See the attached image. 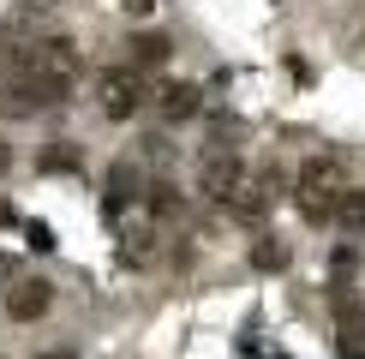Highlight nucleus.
I'll use <instances>...</instances> for the list:
<instances>
[{
  "mask_svg": "<svg viewBox=\"0 0 365 359\" xmlns=\"http://www.w3.org/2000/svg\"><path fill=\"white\" fill-rule=\"evenodd\" d=\"M72 96V72H60L54 60H42L36 48L19 54V66L0 78V120H36L54 102Z\"/></svg>",
  "mask_w": 365,
  "mask_h": 359,
  "instance_id": "nucleus-1",
  "label": "nucleus"
},
{
  "mask_svg": "<svg viewBox=\"0 0 365 359\" xmlns=\"http://www.w3.org/2000/svg\"><path fill=\"white\" fill-rule=\"evenodd\" d=\"M341 198H347V162L341 156H312L294 180V209L312 228H329L341 216Z\"/></svg>",
  "mask_w": 365,
  "mask_h": 359,
  "instance_id": "nucleus-2",
  "label": "nucleus"
},
{
  "mask_svg": "<svg viewBox=\"0 0 365 359\" xmlns=\"http://www.w3.org/2000/svg\"><path fill=\"white\" fill-rule=\"evenodd\" d=\"M197 192H204V204L234 209L240 192H246V162H240L227 144H216L210 156H197Z\"/></svg>",
  "mask_w": 365,
  "mask_h": 359,
  "instance_id": "nucleus-3",
  "label": "nucleus"
},
{
  "mask_svg": "<svg viewBox=\"0 0 365 359\" xmlns=\"http://www.w3.org/2000/svg\"><path fill=\"white\" fill-rule=\"evenodd\" d=\"M150 102V78H144V66H108L96 78V108L108 114V120H132Z\"/></svg>",
  "mask_w": 365,
  "mask_h": 359,
  "instance_id": "nucleus-4",
  "label": "nucleus"
},
{
  "mask_svg": "<svg viewBox=\"0 0 365 359\" xmlns=\"http://www.w3.org/2000/svg\"><path fill=\"white\" fill-rule=\"evenodd\" d=\"M336 323H341V335H336L341 359H365V306L354 293H336Z\"/></svg>",
  "mask_w": 365,
  "mask_h": 359,
  "instance_id": "nucleus-5",
  "label": "nucleus"
},
{
  "mask_svg": "<svg viewBox=\"0 0 365 359\" xmlns=\"http://www.w3.org/2000/svg\"><path fill=\"white\" fill-rule=\"evenodd\" d=\"M138 192H150L144 174H138V162H114V168H108V192H102V216H120Z\"/></svg>",
  "mask_w": 365,
  "mask_h": 359,
  "instance_id": "nucleus-6",
  "label": "nucleus"
},
{
  "mask_svg": "<svg viewBox=\"0 0 365 359\" xmlns=\"http://www.w3.org/2000/svg\"><path fill=\"white\" fill-rule=\"evenodd\" d=\"M48 306H54V288H48V281H42V276L19 281V288L6 293V311H12V318H19V323H36L42 311H48Z\"/></svg>",
  "mask_w": 365,
  "mask_h": 359,
  "instance_id": "nucleus-7",
  "label": "nucleus"
},
{
  "mask_svg": "<svg viewBox=\"0 0 365 359\" xmlns=\"http://www.w3.org/2000/svg\"><path fill=\"white\" fill-rule=\"evenodd\" d=\"M252 269H264V276L287 269V246H282V234H269V228H257V234H252Z\"/></svg>",
  "mask_w": 365,
  "mask_h": 359,
  "instance_id": "nucleus-8",
  "label": "nucleus"
},
{
  "mask_svg": "<svg viewBox=\"0 0 365 359\" xmlns=\"http://www.w3.org/2000/svg\"><path fill=\"white\" fill-rule=\"evenodd\" d=\"M197 108H204V90H197V84H168V90H162V114H168V120H192Z\"/></svg>",
  "mask_w": 365,
  "mask_h": 359,
  "instance_id": "nucleus-9",
  "label": "nucleus"
},
{
  "mask_svg": "<svg viewBox=\"0 0 365 359\" xmlns=\"http://www.w3.org/2000/svg\"><path fill=\"white\" fill-rule=\"evenodd\" d=\"M126 48H132V66H168V36H132L126 42Z\"/></svg>",
  "mask_w": 365,
  "mask_h": 359,
  "instance_id": "nucleus-10",
  "label": "nucleus"
},
{
  "mask_svg": "<svg viewBox=\"0 0 365 359\" xmlns=\"http://www.w3.org/2000/svg\"><path fill=\"white\" fill-rule=\"evenodd\" d=\"M36 168H42V174H78V150H72L66 138H54V144L36 156Z\"/></svg>",
  "mask_w": 365,
  "mask_h": 359,
  "instance_id": "nucleus-11",
  "label": "nucleus"
},
{
  "mask_svg": "<svg viewBox=\"0 0 365 359\" xmlns=\"http://www.w3.org/2000/svg\"><path fill=\"white\" fill-rule=\"evenodd\" d=\"M354 276H359V251L354 246H336V251H329V288H354Z\"/></svg>",
  "mask_w": 365,
  "mask_h": 359,
  "instance_id": "nucleus-12",
  "label": "nucleus"
},
{
  "mask_svg": "<svg viewBox=\"0 0 365 359\" xmlns=\"http://www.w3.org/2000/svg\"><path fill=\"white\" fill-rule=\"evenodd\" d=\"M150 216H180V209H186V198H180V192L168 186V180H150Z\"/></svg>",
  "mask_w": 365,
  "mask_h": 359,
  "instance_id": "nucleus-13",
  "label": "nucleus"
},
{
  "mask_svg": "<svg viewBox=\"0 0 365 359\" xmlns=\"http://www.w3.org/2000/svg\"><path fill=\"white\" fill-rule=\"evenodd\" d=\"M336 228L341 234H365V192L347 186V198H341V216H336Z\"/></svg>",
  "mask_w": 365,
  "mask_h": 359,
  "instance_id": "nucleus-14",
  "label": "nucleus"
},
{
  "mask_svg": "<svg viewBox=\"0 0 365 359\" xmlns=\"http://www.w3.org/2000/svg\"><path fill=\"white\" fill-rule=\"evenodd\" d=\"M120 264H150V234H120Z\"/></svg>",
  "mask_w": 365,
  "mask_h": 359,
  "instance_id": "nucleus-15",
  "label": "nucleus"
},
{
  "mask_svg": "<svg viewBox=\"0 0 365 359\" xmlns=\"http://www.w3.org/2000/svg\"><path fill=\"white\" fill-rule=\"evenodd\" d=\"M24 239H30V251H54V228L48 222H24Z\"/></svg>",
  "mask_w": 365,
  "mask_h": 359,
  "instance_id": "nucleus-16",
  "label": "nucleus"
},
{
  "mask_svg": "<svg viewBox=\"0 0 365 359\" xmlns=\"http://www.w3.org/2000/svg\"><path fill=\"white\" fill-rule=\"evenodd\" d=\"M12 222H19V216H12V204H0V228H12Z\"/></svg>",
  "mask_w": 365,
  "mask_h": 359,
  "instance_id": "nucleus-17",
  "label": "nucleus"
},
{
  "mask_svg": "<svg viewBox=\"0 0 365 359\" xmlns=\"http://www.w3.org/2000/svg\"><path fill=\"white\" fill-rule=\"evenodd\" d=\"M12 168V144H0V174H6Z\"/></svg>",
  "mask_w": 365,
  "mask_h": 359,
  "instance_id": "nucleus-18",
  "label": "nucleus"
},
{
  "mask_svg": "<svg viewBox=\"0 0 365 359\" xmlns=\"http://www.w3.org/2000/svg\"><path fill=\"white\" fill-rule=\"evenodd\" d=\"M6 281H12V258H0V288H6Z\"/></svg>",
  "mask_w": 365,
  "mask_h": 359,
  "instance_id": "nucleus-19",
  "label": "nucleus"
},
{
  "mask_svg": "<svg viewBox=\"0 0 365 359\" xmlns=\"http://www.w3.org/2000/svg\"><path fill=\"white\" fill-rule=\"evenodd\" d=\"M36 359H72V353H66V348H60V353H36Z\"/></svg>",
  "mask_w": 365,
  "mask_h": 359,
  "instance_id": "nucleus-20",
  "label": "nucleus"
}]
</instances>
